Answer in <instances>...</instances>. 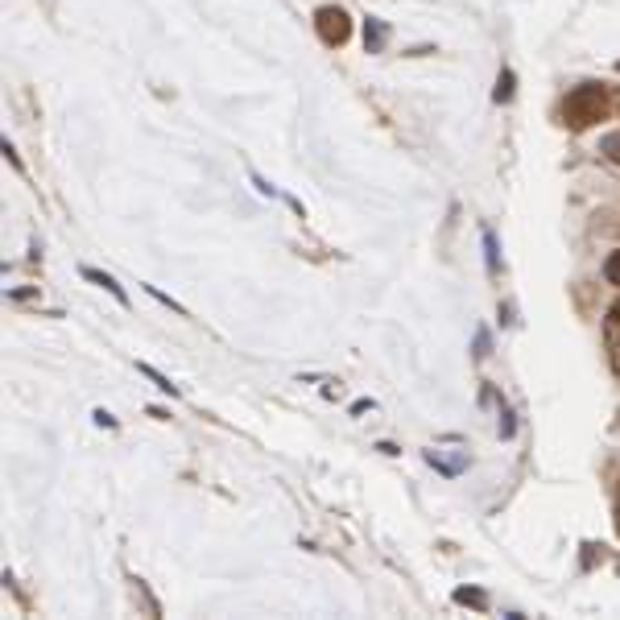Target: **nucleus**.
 <instances>
[{
    "label": "nucleus",
    "instance_id": "nucleus-3",
    "mask_svg": "<svg viewBox=\"0 0 620 620\" xmlns=\"http://www.w3.org/2000/svg\"><path fill=\"white\" fill-rule=\"evenodd\" d=\"M319 29L327 42H348V13L344 9H319Z\"/></svg>",
    "mask_w": 620,
    "mask_h": 620
},
{
    "label": "nucleus",
    "instance_id": "nucleus-11",
    "mask_svg": "<svg viewBox=\"0 0 620 620\" xmlns=\"http://www.w3.org/2000/svg\"><path fill=\"white\" fill-rule=\"evenodd\" d=\"M484 248H488V269H496V236L484 232Z\"/></svg>",
    "mask_w": 620,
    "mask_h": 620
},
{
    "label": "nucleus",
    "instance_id": "nucleus-5",
    "mask_svg": "<svg viewBox=\"0 0 620 620\" xmlns=\"http://www.w3.org/2000/svg\"><path fill=\"white\" fill-rule=\"evenodd\" d=\"M137 368H141V372H145V377H149V381H153V385H158V389H162V393H170V397H174V393H178V385H174V381H170V377H162V372H158V368H149V364H137Z\"/></svg>",
    "mask_w": 620,
    "mask_h": 620
},
{
    "label": "nucleus",
    "instance_id": "nucleus-7",
    "mask_svg": "<svg viewBox=\"0 0 620 620\" xmlns=\"http://www.w3.org/2000/svg\"><path fill=\"white\" fill-rule=\"evenodd\" d=\"M455 600L459 604H472V608H484V592H472V587H459Z\"/></svg>",
    "mask_w": 620,
    "mask_h": 620
},
{
    "label": "nucleus",
    "instance_id": "nucleus-4",
    "mask_svg": "<svg viewBox=\"0 0 620 620\" xmlns=\"http://www.w3.org/2000/svg\"><path fill=\"white\" fill-rule=\"evenodd\" d=\"M83 277H87V282H96V286H104V290H108V294H112L120 306H129V294H124V290L116 286V277H108V273H100V269H91V265L83 269Z\"/></svg>",
    "mask_w": 620,
    "mask_h": 620
},
{
    "label": "nucleus",
    "instance_id": "nucleus-9",
    "mask_svg": "<svg viewBox=\"0 0 620 620\" xmlns=\"http://www.w3.org/2000/svg\"><path fill=\"white\" fill-rule=\"evenodd\" d=\"M496 100H513V75H509V71L496 79Z\"/></svg>",
    "mask_w": 620,
    "mask_h": 620
},
{
    "label": "nucleus",
    "instance_id": "nucleus-8",
    "mask_svg": "<svg viewBox=\"0 0 620 620\" xmlns=\"http://www.w3.org/2000/svg\"><path fill=\"white\" fill-rule=\"evenodd\" d=\"M600 149L608 153V158H612V162H620V133H608V137L600 141Z\"/></svg>",
    "mask_w": 620,
    "mask_h": 620
},
{
    "label": "nucleus",
    "instance_id": "nucleus-6",
    "mask_svg": "<svg viewBox=\"0 0 620 620\" xmlns=\"http://www.w3.org/2000/svg\"><path fill=\"white\" fill-rule=\"evenodd\" d=\"M364 42H368V50H381V42H385V25H381V21H368Z\"/></svg>",
    "mask_w": 620,
    "mask_h": 620
},
{
    "label": "nucleus",
    "instance_id": "nucleus-12",
    "mask_svg": "<svg viewBox=\"0 0 620 620\" xmlns=\"http://www.w3.org/2000/svg\"><path fill=\"white\" fill-rule=\"evenodd\" d=\"M476 356H480V360H484V356H488V335H484V331H480V335H476Z\"/></svg>",
    "mask_w": 620,
    "mask_h": 620
},
{
    "label": "nucleus",
    "instance_id": "nucleus-1",
    "mask_svg": "<svg viewBox=\"0 0 620 620\" xmlns=\"http://www.w3.org/2000/svg\"><path fill=\"white\" fill-rule=\"evenodd\" d=\"M563 112H567V120L575 124V129H583V124H592V120H600V112H604V91L600 87H575L571 96H567V104H563Z\"/></svg>",
    "mask_w": 620,
    "mask_h": 620
},
{
    "label": "nucleus",
    "instance_id": "nucleus-2",
    "mask_svg": "<svg viewBox=\"0 0 620 620\" xmlns=\"http://www.w3.org/2000/svg\"><path fill=\"white\" fill-rule=\"evenodd\" d=\"M426 459L439 468L443 476H459V472H468V451H459V447H430Z\"/></svg>",
    "mask_w": 620,
    "mask_h": 620
},
{
    "label": "nucleus",
    "instance_id": "nucleus-10",
    "mask_svg": "<svg viewBox=\"0 0 620 620\" xmlns=\"http://www.w3.org/2000/svg\"><path fill=\"white\" fill-rule=\"evenodd\" d=\"M604 273H608V282H612V286H620V253H612V257H608Z\"/></svg>",
    "mask_w": 620,
    "mask_h": 620
}]
</instances>
